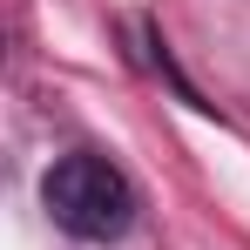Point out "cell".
<instances>
[{"label": "cell", "instance_id": "1", "mask_svg": "<svg viewBox=\"0 0 250 250\" xmlns=\"http://www.w3.org/2000/svg\"><path fill=\"white\" fill-rule=\"evenodd\" d=\"M41 203H47V216L68 237L102 244V237H122L128 230L135 196H128V183H122L115 163H102V156H61L47 169V183H41Z\"/></svg>", "mask_w": 250, "mask_h": 250}]
</instances>
